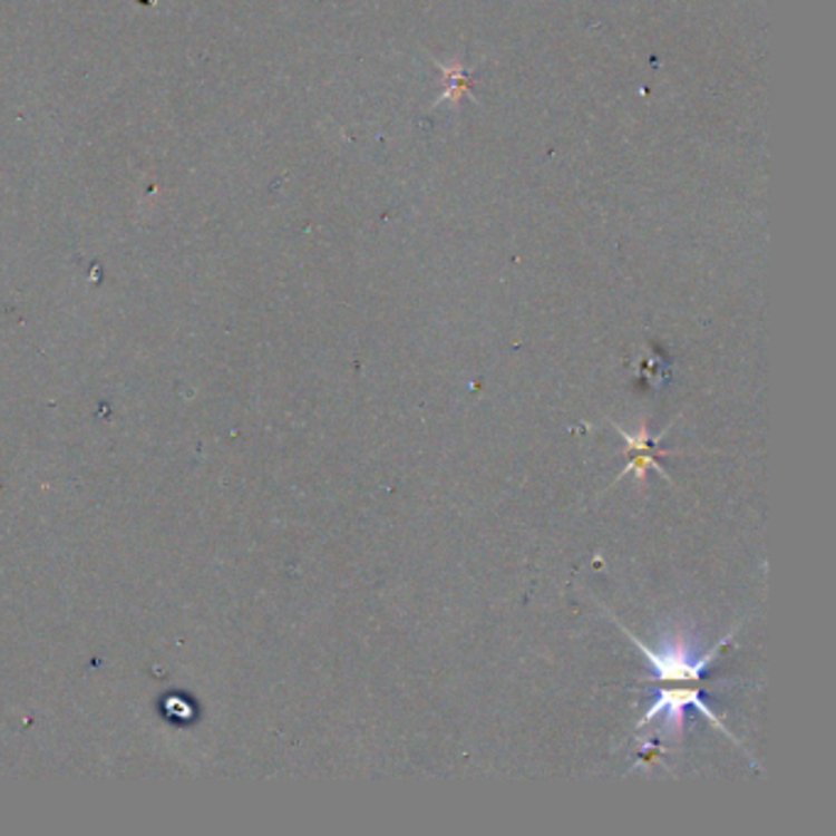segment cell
<instances>
[{
    "label": "cell",
    "instance_id": "cell-1",
    "mask_svg": "<svg viewBox=\"0 0 836 836\" xmlns=\"http://www.w3.org/2000/svg\"><path fill=\"white\" fill-rule=\"evenodd\" d=\"M621 631L631 638L633 645L641 650V653H645L650 665L655 668V674H658L660 682H697L699 678H702V672L711 665V660L719 655L721 645L731 638V633H729L719 645L711 648L709 653L697 655L692 645L680 635V638H674L670 645L662 648L660 653H655V650H650L645 643L638 641V638L629 629H623V625H621Z\"/></svg>",
    "mask_w": 836,
    "mask_h": 836
},
{
    "label": "cell",
    "instance_id": "cell-2",
    "mask_svg": "<svg viewBox=\"0 0 836 836\" xmlns=\"http://www.w3.org/2000/svg\"><path fill=\"white\" fill-rule=\"evenodd\" d=\"M613 425V429H616V432L625 439V441H629V451L633 454V459H631V464L629 466H625V469L619 474V478H616V482H621V478L623 476H629L631 472H635V476H638V482H645V474H648V469H655V472H660L662 476H665V472H662L660 469V457H658V451H655V447H658V441H660V437L662 435H665L668 432V429H665V432H662V435H658V437H653V439H650L648 437V427H641V432H638V435H631L629 432V429H623L621 425H616V422H611ZM668 478V476H665Z\"/></svg>",
    "mask_w": 836,
    "mask_h": 836
}]
</instances>
